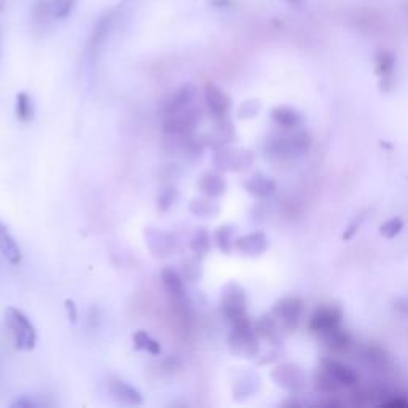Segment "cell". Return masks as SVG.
Segmentation results:
<instances>
[{
  "label": "cell",
  "mask_w": 408,
  "mask_h": 408,
  "mask_svg": "<svg viewBox=\"0 0 408 408\" xmlns=\"http://www.w3.org/2000/svg\"><path fill=\"white\" fill-rule=\"evenodd\" d=\"M34 407H37V404H35V402H32V400L26 399V397L18 399L17 402H13L12 404V408H34Z\"/></svg>",
  "instance_id": "33"
},
{
  "label": "cell",
  "mask_w": 408,
  "mask_h": 408,
  "mask_svg": "<svg viewBox=\"0 0 408 408\" xmlns=\"http://www.w3.org/2000/svg\"><path fill=\"white\" fill-rule=\"evenodd\" d=\"M161 281H163V286L166 287V290H168L171 295L179 297L184 294L182 278H180L173 268H169V266L161 271Z\"/></svg>",
  "instance_id": "18"
},
{
  "label": "cell",
  "mask_w": 408,
  "mask_h": 408,
  "mask_svg": "<svg viewBox=\"0 0 408 408\" xmlns=\"http://www.w3.org/2000/svg\"><path fill=\"white\" fill-rule=\"evenodd\" d=\"M246 189L255 196H265L275 189V185L271 180L259 174V175H254V178H250L248 182H246Z\"/></svg>",
  "instance_id": "22"
},
{
  "label": "cell",
  "mask_w": 408,
  "mask_h": 408,
  "mask_svg": "<svg viewBox=\"0 0 408 408\" xmlns=\"http://www.w3.org/2000/svg\"><path fill=\"white\" fill-rule=\"evenodd\" d=\"M200 122V110L185 107L173 115H166L164 118V133L175 136H189L195 131Z\"/></svg>",
  "instance_id": "3"
},
{
  "label": "cell",
  "mask_w": 408,
  "mask_h": 408,
  "mask_svg": "<svg viewBox=\"0 0 408 408\" xmlns=\"http://www.w3.org/2000/svg\"><path fill=\"white\" fill-rule=\"evenodd\" d=\"M213 161L220 171H241L252 163V153L243 149H219Z\"/></svg>",
  "instance_id": "4"
},
{
  "label": "cell",
  "mask_w": 408,
  "mask_h": 408,
  "mask_svg": "<svg viewBox=\"0 0 408 408\" xmlns=\"http://www.w3.org/2000/svg\"><path fill=\"white\" fill-rule=\"evenodd\" d=\"M222 310L233 327L249 324L248 316H246L244 290L238 284H228L222 292Z\"/></svg>",
  "instance_id": "2"
},
{
  "label": "cell",
  "mask_w": 408,
  "mask_h": 408,
  "mask_svg": "<svg viewBox=\"0 0 408 408\" xmlns=\"http://www.w3.org/2000/svg\"><path fill=\"white\" fill-rule=\"evenodd\" d=\"M190 250L195 255L204 257L211 250V236L206 228H200L195 231L193 238L190 239Z\"/></svg>",
  "instance_id": "19"
},
{
  "label": "cell",
  "mask_w": 408,
  "mask_h": 408,
  "mask_svg": "<svg viewBox=\"0 0 408 408\" xmlns=\"http://www.w3.org/2000/svg\"><path fill=\"white\" fill-rule=\"evenodd\" d=\"M107 387L110 391V394L114 396L115 400H118L120 404L123 405H140L144 402L142 394L136 389V387L129 386L128 383L120 380V378H110L107 381Z\"/></svg>",
  "instance_id": "7"
},
{
  "label": "cell",
  "mask_w": 408,
  "mask_h": 408,
  "mask_svg": "<svg viewBox=\"0 0 408 408\" xmlns=\"http://www.w3.org/2000/svg\"><path fill=\"white\" fill-rule=\"evenodd\" d=\"M396 58L391 52H380L376 54V72L383 80H389L394 70Z\"/></svg>",
  "instance_id": "21"
},
{
  "label": "cell",
  "mask_w": 408,
  "mask_h": 408,
  "mask_svg": "<svg viewBox=\"0 0 408 408\" xmlns=\"http://www.w3.org/2000/svg\"><path fill=\"white\" fill-rule=\"evenodd\" d=\"M204 99H206V104H208V107L211 110V114H213L214 117L224 118L225 115L230 112V109H231L230 96L226 94L224 89L219 88L215 83H213V82L206 83Z\"/></svg>",
  "instance_id": "6"
},
{
  "label": "cell",
  "mask_w": 408,
  "mask_h": 408,
  "mask_svg": "<svg viewBox=\"0 0 408 408\" xmlns=\"http://www.w3.org/2000/svg\"><path fill=\"white\" fill-rule=\"evenodd\" d=\"M233 233H235V228L231 225H222L217 230H215L214 239H215V243H217L219 249L222 252H225V254H230L231 248L235 246Z\"/></svg>",
  "instance_id": "20"
},
{
  "label": "cell",
  "mask_w": 408,
  "mask_h": 408,
  "mask_svg": "<svg viewBox=\"0 0 408 408\" xmlns=\"http://www.w3.org/2000/svg\"><path fill=\"white\" fill-rule=\"evenodd\" d=\"M189 209L191 214L198 215V217H213L219 214V206L211 201L209 196L206 198H193L190 201Z\"/></svg>",
  "instance_id": "17"
},
{
  "label": "cell",
  "mask_w": 408,
  "mask_h": 408,
  "mask_svg": "<svg viewBox=\"0 0 408 408\" xmlns=\"http://www.w3.org/2000/svg\"><path fill=\"white\" fill-rule=\"evenodd\" d=\"M275 314L276 317H279L281 321L286 322V324H292V322L297 321V317L300 314V303L294 299L283 300L281 303L276 305Z\"/></svg>",
  "instance_id": "16"
},
{
  "label": "cell",
  "mask_w": 408,
  "mask_h": 408,
  "mask_svg": "<svg viewBox=\"0 0 408 408\" xmlns=\"http://www.w3.org/2000/svg\"><path fill=\"white\" fill-rule=\"evenodd\" d=\"M17 115L21 122L32 118V103L28 93H19L17 96Z\"/></svg>",
  "instance_id": "23"
},
{
  "label": "cell",
  "mask_w": 408,
  "mask_h": 408,
  "mask_svg": "<svg viewBox=\"0 0 408 408\" xmlns=\"http://www.w3.org/2000/svg\"><path fill=\"white\" fill-rule=\"evenodd\" d=\"M340 317V311H336L335 308H322L313 316L311 327L317 332H330L335 329L336 324H339Z\"/></svg>",
  "instance_id": "14"
},
{
  "label": "cell",
  "mask_w": 408,
  "mask_h": 408,
  "mask_svg": "<svg viewBox=\"0 0 408 408\" xmlns=\"http://www.w3.org/2000/svg\"><path fill=\"white\" fill-rule=\"evenodd\" d=\"M145 238H147V246L150 252H152L155 257H168L174 252V238L173 235L166 233V231L149 228L145 231Z\"/></svg>",
  "instance_id": "8"
},
{
  "label": "cell",
  "mask_w": 408,
  "mask_h": 408,
  "mask_svg": "<svg viewBox=\"0 0 408 408\" xmlns=\"http://www.w3.org/2000/svg\"><path fill=\"white\" fill-rule=\"evenodd\" d=\"M228 345L235 354L239 356H254L259 351V341L254 332L250 330V325H239L233 327Z\"/></svg>",
  "instance_id": "5"
},
{
  "label": "cell",
  "mask_w": 408,
  "mask_h": 408,
  "mask_svg": "<svg viewBox=\"0 0 408 408\" xmlns=\"http://www.w3.org/2000/svg\"><path fill=\"white\" fill-rule=\"evenodd\" d=\"M133 340H134V345H136V347H138V350H145V351H147V346H149L150 340H152V339H150L149 334L145 330H138L134 334Z\"/></svg>",
  "instance_id": "28"
},
{
  "label": "cell",
  "mask_w": 408,
  "mask_h": 408,
  "mask_svg": "<svg viewBox=\"0 0 408 408\" xmlns=\"http://www.w3.org/2000/svg\"><path fill=\"white\" fill-rule=\"evenodd\" d=\"M284 2H287L289 5H294V7H297V5H300L303 0H284Z\"/></svg>",
  "instance_id": "35"
},
{
  "label": "cell",
  "mask_w": 408,
  "mask_h": 408,
  "mask_svg": "<svg viewBox=\"0 0 408 408\" xmlns=\"http://www.w3.org/2000/svg\"><path fill=\"white\" fill-rule=\"evenodd\" d=\"M209 5L213 8H230L235 5V0H209Z\"/></svg>",
  "instance_id": "32"
},
{
  "label": "cell",
  "mask_w": 408,
  "mask_h": 408,
  "mask_svg": "<svg viewBox=\"0 0 408 408\" xmlns=\"http://www.w3.org/2000/svg\"><path fill=\"white\" fill-rule=\"evenodd\" d=\"M271 115H273V118L276 120V122L283 126H287V128H289V126H292V125H295L297 115H295V112H292V110H289V109L279 107V109L273 110Z\"/></svg>",
  "instance_id": "26"
},
{
  "label": "cell",
  "mask_w": 408,
  "mask_h": 408,
  "mask_svg": "<svg viewBox=\"0 0 408 408\" xmlns=\"http://www.w3.org/2000/svg\"><path fill=\"white\" fill-rule=\"evenodd\" d=\"M77 0H53L52 2V14L54 18L63 19L67 18L74 10V5Z\"/></svg>",
  "instance_id": "25"
},
{
  "label": "cell",
  "mask_w": 408,
  "mask_h": 408,
  "mask_svg": "<svg viewBox=\"0 0 408 408\" xmlns=\"http://www.w3.org/2000/svg\"><path fill=\"white\" fill-rule=\"evenodd\" d=\"M0 252H2V255L10 261V264L17 265L21 261V249H19L17 241L10 235V231L7 230V226L3 225L2 220H0Z\"/></svg>",
  "instance_id": "13"
},
{
  "label": "cell",
  "mask_w": 408,
  "mask_h": 408,
  "mask_svg": "<svg viewBox=\"0 0 408 408\" xmlns=\"http://www.w3.org/2000/svg\"><path fill=\"white\" fill-rule=\"evenodd\" d=\"M198 189L204 196H209V198H219V196L225 193L226 184H225V179L222 178L220 174L211 173L209 171V173H204L200 178Z\"/></svg>",
  "instance_id": "11"
},
{
  "label": "cell",
  "mask_w": 408,
  "mask_h": 408,
  "mask_svg": "<svg viewBox=\"0 0 408 408\" xmlns=\"http://www.w3.org/2000/svg\"><path fill=\"white\" fill-rule=\"evenodd\" d=\"M329 372L335 380H339L340 383H346V385H351V383L356 380L354 374L343 364H339V362H330Z\"/></svg>",
  "instance_id": "24"
},
{
  "label": "cell",
  "mask_w": 408,
  "mask_h": 408,
  "mask_svg": "<svg viewBox=\"0 0 408 408\" xmlns=\"http://www.w3.org/2000/svg\"><path fill=\"white\" fill-rule=\"evenodd\" d=\"M147 351L150 352V354H153V356H157V354H160L161 347H160V345H158V341H155V340H150V343H149V346H147Z\"/></svg>",
  "instance_id": "34"
},
{
  "label": "cell",
  "mask_w": 408,
  "mask_h": 408,
  "mask_svg": "<svg viewBox=\"0 0 408 408\" xmlns=\"http://www.w3.org/2000/svg\"><path fill=\"white\" fill-rule=\"evenodd\" d=\"M259 112V104L255 100H248L241 105L239 109V117L241 118H248V117H254V115Z\"/></svg>",
  "instance_id": "29"
},
{
  "label": "cell",
  "mask_w": 408,
  "mask_h": 408,
  "mask_svg": "<svg viewBox=\"0 0 408 408\" xmlns=\"http://www.w3.org/2000/svg\"><path fill=\"white\" fill-rule=\"evenodd\" d=\"M175 200H178V190H175L174 187L163 190L158 196V209L164 213V211H168L171 206L174 204Z\"/></svg>",
  "instance_id": "27"
},
{
  "label": "cell",
  "mask_w": 408,
  "mask_h": 408,
  "mask_svg": "<svg viewBox=\"0 0 408 408\" xmlns=\"http://www.w3.org/2000/svg\"><path fill=\"white\" fill-rule=\"evenodd\" d=\"M235 139V129L228 120H222L203 138V144L215 150L224 149L226 144Z\"/></svg>",
  "instance_id": "9"
},
{
  "label": "cell",
  "mask_w": 408,
  "mask_h": 408,
  "mask_svg": "<svg viewBox=\"0 0 408 408\" xmlns=\"http://www.w3.org/2000/svg\"><path fill=\"white\" fill-rule=\"evenodd\" d=\"M402 228V222L400 220H391L387 222L386 225L381 226V233L387 236V238H391V236H394L396 233H399V230Z\"/></svg>",
  "instance_id": "30"
},
{
  "label": "cell",
  "mask_w": 408,
  "mask_h": 408,
  "mask_svg": "<svg viewBox=\"0 0 408 408\" xmlns=\"http://www.w3.org/2000/svg\"><path fill=\"white\" fill-rule=\"evenodd\" d=\"M235 248L244 255H260L266 249V238L264 233L246 235L243 238L235 241Z\"/></svg>",
  "instance_id": "12"
},
{
  "label": "cell",
  "mask_w": 408,
  "mask_h": 408,
  "mask_svg": "<svg viewBox=\"0 0 408 408\" xmlns=\"http://www.w3.org/2000/svg\"><path fill=\"white\" fill-rule=\"evenodd\" d=\"M5 317H7V324L14 336V343H17L18 350H34L35 343H37V332H35V327L29 321V317L17 308H7Z\"/></svg>",
  "instance_id": "1"
},
{
  "label": "cell",
  "mask_w": 408,
  "mask_h": 408,
  "mask_svg": "<svg viewBox=\"0 0 408 408\" xmlns=\"http://www.w3.org/2000/svg\"><path fill=\"white\" fill-rule=\"evenodd\" d=\"M65 310H67V314H69V319L72 322H77V306H75L74 300H65Z\"/></svg>",
  "instance_id": "31"
},
{
  "label": "cell",
  "mask_w": 408,
  "mask_h": 408,
  "mask_svg": "<svg viewBox=\"0 0 408 408\" xmlns=\"http://www.w3.org/2000/svg\"><path fill=\"white\" fill-rule=\"evenodd\" d=\"M110 26H112V17H110V14H105V17H103L96 23L92 39H89V52L96 53L103 47V43L105 42V39H107V35L110 32Z\"/></svg>",
  "instance_id": "15"
},
{
  "label": "cell",
  "mask_w": 408,
  "mask_h": 408,
  "mask_svg": "<svg viewBox=\"0 0 408 408\" xmlns=\"http://www.w3.org/2000/svg\"><path fill=\"white\" fill-rule=\"evenodd\" d=\"M195 99V88L191 85H185V87L179 88L174 94H171L168 99L164 100L163 104V112L164 117L166 115H173L179 110H182L185 107H190L191 103Z\"/></svg>",
  "instance_id": "10"
}]
</instances>
